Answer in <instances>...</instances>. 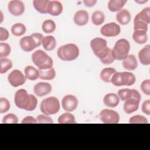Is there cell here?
I'll return each mask as SVG.
<instances>
[{"label":"cell","mask_w":150,"mask_h":150,"mask_svg":"<svg viewBox=\"0 0 150 150\" xmlns=\"http://www.w3.org/2000/svg\"><path fill=\"white\" fill-rule=\"evenodd\" d=\"M26 28L22 23H16L11 28V32L15 36H21L25 33Z\"/></svg>","instance_id":"cell-31"},{"label":"cell","mask_w":150,"mask_h":150,"mask_svg":"<svg viewBox=\"0 0 150 150\" xmlns=\"http://www.w3.org/2000/svg\"><path fill=\"white\" fill-rule=\"evenodd\" d=\"M10 109L9 101L4 97L0 98V113L3 114L6 112Z\"/></svg>","instance_id":"cell-39"},{"label":"cell","mask_w":150,"mask_h":150,"mask_svg":"<svg viewBox=\"0 0 150 150\" xmlns=\"http://www.w3.org/2000/svg\"><path fill=\"white\" fill-rule=\"evenodd\" d=\"M99 118L104 124H117L120 121V115L117 112L110 109H103L99 114Z\"/></svg>","instance_id":"cell-8"},{"label":"cell","mask_w":150,"mask_h":150,"mask_svg":"<svg viewBox=\"0 0 150 150\" xmlns=\"http://www.w3.org/2000/svg\"><path fill=\"white\" fill-rule=\"evenodd\" d=\"M103 102L107 107L114 108L118 105L120 98L118 95L115 93H108L104 97Z\"/></svg>","instance_id":"cell-20"},{"label":"cell","mask_w":150,"mask_h":150,"mask_svg":"<svg viewBox=\"0 0 150 150\" xmlns=\"http://www.w3.org/2000/svg\"><path fill=\"white\" fill-rule=\"evenodd\" d=\"M134 30H143L147 32L148 24L139 19L134 20Z\"/></svg>","instance_id":"cell-37"},{"label":"cell","mask_w":150,"mask_h":150,"mask_svg":"<svg viewBox=\"0 0 150 150\" xmlns=\"http://www.w3.org/2000/svg\"><path fill=\"white\" fill-rule=\"evenodd\" d=\"M129 123L130 124H148V120L142 115H136L131 117L129 120Z\"/></svg>","instance_id":"cell-38"},{"label":"cell","mask_w":150,"mask_h":150,"mask_svg":"<svg viewBox=\"0 0 150 150\" xmlns=\"http://www.w3.org/2000/svg\"><path fill=\"white\" fill-rule=\"evenodd\" d=\"M90 47L94 54L100 59H103L111 50L107 46V41L101 38H95L90 42Z\"/></svg>","instance_id":"cell-6"},{"label":"cell","mask_w":150,"mask_h":150,"mask_svg":"<svg viewBox=\"0 0 150 150\" xmlns=\"http://www.w3.org/2000/svg\"><path fill=\"white\" fill-rule=\"evenodd\" d=\"M52 90V86L45 82H39L33 87L34 94L38 97H43L49 94Z\"/></svg>","instance_id":"cell-15"},{"label":"cell","mask_w":150,"mask_h":150,"mask_svg":"<svg viewBox=\"0 0 150 150\" xmlns=\"http://www.w3.org/2000/svg\"><path fill=\"white\" fill-rule=\"evenodd\" d=\"M118 96L122 101H125L129 98H135L138 101H141V96L139 93L135 89L124 88L119 90L118 91Z\"/></svg>","instance_id":"cell-14"},{"label":"cell","mask_w":150,"mask_h":150,"mask_svg":"<svg viewBox=\"0 0 150 150\" xmlns=\"http://www.w3.org/2000/svg\"><path fill=\"white\" fill-rule=\"evenodd\" d=\"M42 29L45 33H52L56 29L55 22L53 20L47 19L43 22Z\"/></svg>","instance_id":"cell-34"},{"label":"cell","mask_w":150,"mask_h":150,"mask_svg":"<svg viewBox=\"0 0 150 150\" xmlns=\"http://www.w3.org/2000/svg\"><path fill=\"white\" fill-rule=\"evenodd\" d=\"M60 102L56 97H49L41 101L40 109L44 114L50 115L57 113L60 110Z\"/></svg>","instance_id":"cell-7"},{"label":"cell","mask_w":150,"mask_h":150,"mask_svg":"<svg viewBox=\"0 0 150 150\" xmlns=\"http://www.w3.org/2000/svg\"><path fill=\"white\" fill-rule=\"evenodd\" d=\"M122 66L127 70H134L137 68L138 62L135 56L133 54L128 56L122 60Z\"/></svg>","instance_id":"cell-21"},{"label":"cell","mask_w":150,"mask_h":150,"mask_svg":"<svg viewBox=\"0 0 150 150\" xmlns=\"http://www.w3.org/2000/svg\"><path fill=\"white\" fill-rule=\"evenodd\" d=\"M59 124H74L76 123V119L71 113L65 112L59 116L58 118Z\"/></svg>","instance_id":"cell-33"},{"label":"cell","mask_w":150,"mask_h":150,"mask_svg":"<svg viewBox=\"0 0 150 150\" xmlns=\"http://www.w3.org/2000/svg\"><path fill=\"white\" fill-rule=\"evenodd\" d=\"M25 74L27 79L29 80H36L39 78V70L32 66H28L25 68L24 70Z\"/></svg>","instance_id":"cell-24"},{"label":"cell","mask_w":150,"mask_h":150,"mask_svg":"<svg viewBox=\"0 0 150 150\" xmlns=\"http://www.w3.org/2000/svg\"><path fill=\"white\" fill-rule=\"evenodd\" d=\"M57 54L60 59L63 61H73L79 55V49L74 43H67L63 45L57 50Z\"/></svg>","instance_id":"cell-2"},{"label":"cell","mask_w":150,"mask_h":150,"mask_svg":"<svg viewBox=\"0 0 150 150\" xmlns=\"http://www.w3.org/2000/svg\"><path fill=\"white\" fill-rule=\"evenodd\" d=\"M36 121L38 124H52L53 121L51 117L45 114H40L37 116Z\"/></svg>","instance_id":"cell-41"},{"label":"cell","mask_w":150,"mask_h":150,"mask_svg":"<svg viewBox=\"0 0 150 150\" xmlns=\"http://www.w3.org/2000/svg\"><path fill=\"white\" fill-rule=\"evenodd\" d=\"M22 124H35L37 123L36 119L33 118L32 116H26L25 117L21 122Z\"/></svg>","instance_id":"cell-46"},{"label":"cell","mask_w":150,"mask_h":150,"mask_svg":"<svg viewBox=\"0 0 150 150\" xmlns=\"http://www.w3.org/2000/svg\"><path fill=\"white\" fill-rule=\"evenodd\" d=\"M77 98L72 94L65 96L62 100V106L67 112H71L75 110L78 105Z\"/></svg>","instance_id":"cell-11"},{"label":"cell","mask_w":150,"mask_h":150,"mask_svg":"<svg viewBox=\"0 0 150 150\" xmlns=\"http://www.w3.org/2000/svg\"><path fill=\"white\" fill-rule=\"evenodd\" d=\"M142 112L148 115H150V100H146L144 101L142 104Z\"/></svg>","instance_id":"cell-44"},{"label":"cell","mask_w":150,"mask_h":150,"mask_svg":"<svg viewBox=\"0 0 150 150\" xmlns=\"http://www.w3.org/2000/svg\"><path fill=\"white\" fill-rule=\"evenodd\" d=\"M39 71V79L45 80H53L56 76V71L53 67L46 70H40Z\"/></svg>","instance_id":"cell-29"},{"label":"cell","mask_w":150,"mask_h":150,"mask_svg":"<svg viewBox=\"0 0 150 150\" xmlns=\"http://www.w3.org/2000/svg\"><path fill=\"white\" fill-rule=\"evenodd\" d=\"M11 49L9 44L1 42L0 43V58H5L11 53Z\"/></svg>","instance_id":"cell-36"},{"label":"cell","mask_w":150,"mask_h":150,"mask_svg":"<svg viewBox=\"0 0 150 150\" xmlns=\"http://www.w3.org/2000/svg\"><path fill=\"white\" fill-rule=\"evenodd\" d=\"M134 19H139L146 24H149L150 23V8L146 7L144 8L135 16Z\"/></svg>","instance_id":"cell-30"},{"label":"cell","mask_w":150,"mask_h":150,"mask_svg":"<svg viewBox=\"0 0 150 150\" xmlns=\"http://www.w3.org/2000/svg\"><path fill=\"white\" fill-rule=\"evenodd\" d=\"M43 48L46 51H52L56 46V40L53 36H46L43 37L42 43Z\"/></svg>","instance_id":"cell-23"},{"label":"cell","mask_w":150,"mask_h":150,"mask_svg":"<svg viewBox=\"0 0 150 150\" xmlns=\"http://www.w3.org/2000/svg\"><path fill=\"white\" fill-rule=\"evenodd\" d=\"M9 38V32L5 28H0V41L3 42Z\"/></svg>","instance_id":"cell-45"},{"label":"cell","mask_w":150,"mask_h":150,"mask_svg":"<svg viewBox=\"0 0 150 150\" xmlns=\"http://www.w3.org/2000/svg\"><path fill=\"white\" fill-rule=\"evenodd\" d=\"M130 50V44L125 39L117 40L112 50V54L114 59L122 60L126 58Z\"/></svg>","instance_id":"cell-5"},{"label":"cell","mask_w":150,"mask_h":150,"mask_svg":"<svg viewBox=\"0 0 150 150\" xmlns=\"http://www.w3.org/2000/svg\"><path fill=\"white\" fill-rule=\"evenodd\" d=\"M136 81L135 75L128 71L116 72L111 79V83L115 86L133 85Z\"/></svg>","instance_id":"cell-4"},{"label":"cell","mask_w":150,"mask_h":150,"mask_svg":"<svg viewBox=\"0 0 150 150\" xmlns=\"http://www.w3.org/2000/svg\"><path fill=\"white\" fill-rule=\"evenodd\" d=\"M8 80L12 86L17 87L23 85L25 83L26 77L21 71L15 69L9 73L8 76Z\"/></svg>","instance_id":"cell-9"},{"label":"cell","mask_w":150,"mask_h":150,"mask_svg":"<svg viewBox=\"0 0 150 150\" xmlns=\"http://www.w3.org/2000/svg\"><path fill=\"white\" fill-rule=\"evenodd\" d=\"M88 14L87 12L85 10L81 9L77 11L73 18L74 23L78 26H84L86 25L88 22Z\"/></svg>","instance_id":"cell-16"},{"label":"cell","mask_w":150,"mask_h":150,"mask_svg":"<svg viewBox=\"0 0 150 150\" xmlns=\"http://www.w3.org/2000/svg\"><path fill=\"white\" fill-rule=\"evenodd\" d=\"M18 119L17 116L12 113H9L4 117L2 119L3 124H17Z\"/></svg>","instance_id":"cell-40"},{"label":"cell","mask_w":150,"mask_h":150,"mask_svg":"<svg viewBox=\"0 0 150 150\" xmlns=\"http://www.w3.org/2000/svg\"><path fill=\"white\" fill-rule=\"evenodd\" d=\"M126 2V0H110L108 3V8L112 12L120 11Z\"/></svg>","instance_id":"cell-26"},{"label":"cell","mask_w":150,"mask_h":150,"mask_svg":"<svg viewBox=\"0 0 150 150\" xmlns=\"http://www.w3.org/2000/svg\"><path fill=\"white\" fill-rule=\"evenodd\" d=\"M63 12V5L58 1H49L47 13L52 16H59Z\"/></svg>","instance_id":"cell-17"},{"label":"cell","mask_w":150,"mask_h":150,"mask_svg":"<svg viewBox=\"0 0 150 150\" xmlns=\"http://www.w3.org/2000/svg\"><path fill=\"white\" fill-rule=\"evenodd\" d=\"M14 102L17 107L28 111L35 110L38 104L36 97L33 94H28L23 88L16 91L14 96Z\"/></svg>","instance_id":"cell-1"},{"label":"cell","mask_w":150,"mask_h":150,"mask_svg":"<svg viewBox=\"0 0 150 150\" xmlns=\"http://www.w3.org/2000/svg\"><path fill=\"white\" fill-rule=\"evenodd\" d=\"M137 3H139V4H143V3H145L146 2H148V0H146V1H135Z\"/></svg>","instance_id":"cell-48"},{"label":"cell","mask_w":150,"mask_h":150,"mask_svg":"<svg viewBox=\"0 0 150 150\" xmlns=\"http://www.w3.org/2000/svg\"><path fill=\"white\" fill-rule=\"evenodd\" d=\"M139 102L138 100L133 98L125 100L123 107L125 112L130 114L137 111L139 108Z\"/></svg>","instance_id":"cell-18"},{"label":"cell","mask_w":150,"mask_h":150,"mask_svg":"<svg viewBox=\"0 0 150 150\" xmlns=\"http://www.w3.org/2000/svg\"><path fill=\"white\" fill-rule=\"evenodd\" d=\"M97 1L96 0H83V4L88 7H91L93 6L96 5V4L97 3Z\"/></svg>","instance_id":"cell-47"},{"label":"cell","mask_w":150,"mask_h":150,"mask_svg":"<svg viewBox=\"0 0 150 150\" xmlns=\"http://www.w3.org/2000/svg\"><path fill=\"white\" fill-rule=\"evenodd\" d=\"M140 87L145 94L147 96L150 95V80L149 79L144 80L141 83Z\"/></svg>","instance_id":"cell-42"},{"label":"cell","mask_w":150,"mask_h":150,"mask_svg":"<svg viewBox=\"0 0 150 150\" xmlns=\"http://www.w3.org/2000/svg\"><path fill=\"white\" fill-rule=\"evenodd\" d=\"M32 60L40 70H46L53 67L52 59L42 50H38L33 53Z\"/></svg>","instance_id":"cell-3"},{"label":"cell","mask_w":150,"mask_h":150,"mask_svg":"<svg viewBox=\"0 0 150 150\" xmlns=\"http://www.w3.org/2000/svg\"><path fill=\"white\" fill-rule=\"evenodd\" d=\"M19 44L21 49L26 52H31L36 47H39L35 39L31 35L22 38L20 40Z\"/></svg>","instance_id":"cell-12"},{"label":"cell","mask_w":150,"mask_h":150,"mask_svg":"<svg viewBox=\"0 0 150 150\" xmlns=\"http://www.w3.org/2000/svg\"><path fill=\"white\" fill-rule=\"evenodd\" d=\"M114 58L112 54V50H111L109 53L102 59L100 60L101 62L104 64H109L114 62Z\"/></svg>","instance_id":"cell-43"},{"label":"cell","mask_w":150,"mask_h":150,"mask_svg":"<svg viewBox=\"0 0 150 150\" xmlns=\"http://www.w3.org/2000/svg\"><path fill=\"white\" fill-rule=\"evenodd\" d=\"M131 18L129 12L125 9L120 10L116 14V20L122 25H125L129 23Z\"/></svg>","instance_id":"cell-22"},{"label":"cell","mask_w":150,"mask_h":150,"mask_svg":"<svg viewBox=\"0 0 150 150\" xmlns=\"http://www.w3.org/2000/svg\"><path fill=\"white\" fill-rule=\"evenodd\" d=\"M121 32L120 26L115 22L105 24L100 29V33L105 37H115Z\"/></svg>","instance_id":"cell-10"},{"label":"cell","mask_w":150,"mask_h":150,"mask_svg":"<svg viewBox=\"0 0 150 150\" xmlns=\"http://www.w3.org/2000/svg\"><path fill=\"white\" fill-rule=\"evenodd\" d=\"M117 72L116 70L112 67L103 69L100 73V78L102 81L105 83H110L112 76Z\"/></svg>","instance_id":"cell-27"},{"label":"cell","mask_w":150,"mask_h":150,"mask_svg":"<svg viewBox=\"0 0 150 150\" xmlns=\"http://www.w3.org/2000/svg\"><path fill=\"white\" fill-rule=\"evenodd\" d=\"M132 39L135 42L138 44H144L148 40L146 32L143 30H134L132 34Z\"/></svg>","instance_id":"cell-28"},{"label":"cell","mask_w":150,"mask_h":150,"mask_svg":"<svg viewBox=\"0 0 150 150\" xmlns=\"http://www.w3.org/2000/svg\"><path fill=\"white\" fill-rule=\"evenodd\" d=\"M49 0H34L33 5L35 9L40 13L45 14L47 13V6Z\"/></svg>","instance_id":"cell-25"},{"label":"cell","mask_w":150,"mask_h":150,"mask_svg":"<svg viewBox=\"0 0 150 150\" xmlns=\"http://www.w3.org/2000/svg\"><path fill=\"white\" fill-rule=\"evenodd\" d=\"M12 67V63L7 58L0 59V73L4 74Z\"/></svg>","instance_id":"cell-35"},{"label":"cell","mask_w":150,"mask_h":150,"mask_svg":"<svg viewBox=\"0 0 150 150\" xmlns=\"http://www.w3.org/2000/svg\"><path fill=\"white\" fill-rule=\"evenodd\" d=\"M105 20V16L104 13L99 10L94 11L91 15V21L95 25H101Z\"/></svg>","instance_id":"cell-32"},{"label":"cell","mask_w":150,"mask_h":150,"mask_svg":"<svg viewBox=\"0 0 150 150\" xmlns=\"http://www.w3.org/2000/svg\"><path fill=\"white\" fill-rule=\"evenodd\" d=\"M139 62L143 65L148 66L150 64V45H147L144 46L138 53Z\"/></svg>","instance_id":"cell-19"},{"label":"cell","mask_w":150,"mask_h":150,"mask_svg":"<svg viewBox=\"0 0 150 150\" xmlns=\"http://www.w3.org/2000/svg\"><path fill=\"white\" fill-rule=\"evenodd\" d=\"M8 8L12 15L16 16L22 15L25 12L24 3L19 0L11 1L8 4Z\"/></svg>","instance_id":"cell-13"}]
</instances>
